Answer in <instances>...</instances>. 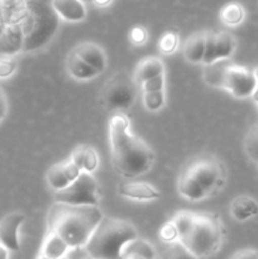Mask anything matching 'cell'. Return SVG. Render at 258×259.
Listing matches in <instances>:
<instances>
[{
  "label": "cell",
  "instance_id": "obj_8",
  "mask_svg": "<svg viewBox=\"0 0 258 259\" xmlns=\"http://www.w3.org/2000/svg\"><path fill=\"white\" fill-rule=\"evenodd\" d=\"M224 89L229 91L234 98H252L258 89L254 71L233 63L225 76Z\"/></svg>",
  "mask_w": 258,
  "mask_h": 259
},
{
  "label": "cell",
  "instance_id": "obj_44",
  "mask_svg": "<svg viewBox=\"0 0 258 259\" xmlns=\"http://www.w3.org/2000/svg\"><path fill=\"white\" fill-rule=\"evenodd\" d=\"M61 259H67V258H66V257H63V258H61Z\"/></svg>",
  "mask_w": 258,
  "mask_h": 259
},
{
  "label": "cell",
  "instance_id": "obj_6",
  "mask_svg": "<svg viewBox=\"0 0 258 259\" xmlns=\"http://www.w3.org/2000/svg\"><path fill=\"white\" fill-rule=\"evenodd\" d=\"M136 82L126 72L114 75L100 94L101 103L110 110H124L136 100Z\"/></svg>",
  "mask_w": 258,
  "mask_h": 259
},
{
  "label": "cell",
  "instance_id": "obj_11",
  "mask_svg": "<svg viewBox=\"0 0 258 259\" xmlns=\"http://www.w3.org/2000/svg\"><path fill=\"white\" fill-rule=\"evenodd\" d=\"M119 195L125 199L141 200V201H149V200L159 199V191L152 185L146 182H125L119 185Z\"/></svg>",
  "mask_w": 258,
  "mask_h": 259
},
{
  "label": "cell",
  "instance_id": "obj_21",
  "mask_svg": "<svg viewBox=\"0 0 258 259\" xmlns=\"http://www.w3.org/2000/svg\"><path fill=\"white\" fill-rule=\"evenodd\" d=\"M244 18V8L239 3H228L220 10V20L228 27H237V25L242 24Z\"/></svg>",
  "mask_w": 258,
  "mask_h": 259
},
{
  "label": "cell",
  "instance_id": "obj_27",
  "mask_svg": "<svg viewBox=\"0 0 258 259\" xmlns=\"http://www.w3.org/2000/svg\"><path fill=\"white\" fill-rule=\"evenodd\" d=\"M195 217H196V214H192V212L190 211H181L171 220V222L174 223L175 227H176L177 232H179L180 239H181V238L189 232L190 228L192 227Z\"/></svg>",
  "mask_w": 258,
  "mask_h": 259
},
{
  "label": "cell",
  "instance_id": "obj_43",
  "mask_svg": "<svg viewBox=\"0 0 258 259\" xmlns=\"http://www.w3.org/2000/svg\"><path fill=\"white\" fill-rule=\"evenodd\" d=\"M82 3H86V2H91V0H81Z\"/></svg>",
  "mask_w": 258,
  "mask_h": 259
},
{
  "label": "cell",
  "instance_id": "obj_12",
  "mask_svg": "<svg viewBox=\"0 0 258 259\" xmlns=\"http://www.w3.org/2000/svg\"><path fill=\"white\" fill-rule=\"evenodd\" d=\"M52 7L67 22H81L86 18V8L81 0H52Z\"/></svg>",
  "mask_w": 258,
  "mask_h": 259
},
{
  "label": "cell",
  "instance_id": "obj_38",
  "mask_svg": "<svg viewBox=\"0 0 258 259\" xmlns=\"http://www.w3.org/2000/svg\"><path fill=\"white\" fill-rule=\"evenodd\" d=\"M0 259H8V250L0 244Z\"/></svg>",
  "mask_w": 258,
  "mask_h": 259
},
{
  "label": "cell",
  "instance_id": "obj_40",
  "mask_svg": "<svg viewBox=\"0 0 258 259\" xmlns=\"http://www.w3.org/2000/svg\"><path fill=\"white\" fill-rule=\"evenodd\" d=\"M4 29H5V28H4V27H3V25H2V24H0V38H2L3 33H4Z\"/></svg>",
  "mask_w": 258,
  "mask_h": 259
},
{
  "label": "cell",
  "instance_id": "obj_23",
  "mask_svg": "<svg viewBox=\"0 0 258 259\" xmlns=\"http://www.w3.org/2000/svg\"><path fill=\"white\" fill-rule=\"evenodd\" d=\"M234 37L228 32L217 33V60L230 58L235 51Z\"/></svg>",
  "mask_w": 258,
  "mask_h": 259
},
{
  "label": "cell",
  "instance_id": "obj_31",
  "mask_svg": "<svg viewBox=\"0 0 258 259\" xmlns=\"http://www.w3.org/2000/svg\"><path fill=\"white\" fill-rule=\"evenodd\" d=\"M158 237L159 239L163 243H166V244H171V243L179 242L180 240L179 232H177L176 227H175L172 222H168L166 223V224L162 225L161 229H159L158 232Z\"/></svg>",
  "mask_w": 258,
  "mask_h": 259
},
{
  "label": "cell",
  "instance_id": "obj_14",
  "mask_svg": "<svg viewBox=\"0 0 258 259\" xmlns=\"http://www.w3.org/2000/svg\"><path fill=\"white\" fill-rule=\"evenodd\" d=\"M70 159L81 169V172L93 174L99 167L98 152L90 146H80L73 149Z\"/></svg>",
  "mask_w": 258,
  "mask_h": 259
},
{
  "label": "cell",
  "instance_id": "obj_9",
  "mask_svg": "<svg viewBox=\"0 0 258 259\" xmlns=\"http://www.w3.org/2000/svg\"><path fill=\"white\" fill-rule=\"evenodd\" d=\"M25 220L22 212H10L0 220V244L7 250L18 252L20 249L18 232Z\"/></svg>",
  "mask_w": 258,
  "mask_h": 259
},
{
  "label": "cell",
  "instance_id": "obj_33",
  "mask_svg": "<svg viewBox=\"0 0 258 259\" xmlns=\"http://www.w3.org/2000/svg\"><path fill=\"white\" fill-rule=\"evenodd\" d=\"M164 86V76L159 75L156 77L147 80L143 83V91L144 93H156V91H162Z\"/></svg>",
  "mask_w": 258,
  "mask_h": 259
},
{
  "label": "cell",
  "instance_id": "obj_17",
  "mask_svg": "<svg viewBox=\"0 0 258 259\" xmlns=\"http://www.w3.org/2000/svg\"><path fill=\"white\" fill-rule=\"evenodd\" d=\"M205 34L206 32H196L190 35L184 45V56L189 62L202 63L205 55Z\"/></svg>",
  "mask_w": 258,
  "mask_h": 259
},
{
  "label": "cell",
  "instance_id": "obj_19",
  "mask_svg": "<svg viewBox=\"0 0 258 259\" xmlns=\"http://www.w3.org/2000/svg\"><path fill=\"white\" fill-rule=\"evenodd\" d=\"M68 249H70V247H68L67 243L60 235L50 232L47 238H46L45 243H43L42 252L40 253L50 259H61L65 257Z\"/></svg>",
  "mask_w": 258,
  "mask_h": 259
},
{
  "label": "cell",
  "instance_id": "obj_45",
  "mask_svg": "<svg viewBox=\"0 0 258 259\" xmlns=\"http://www.w3.org/2000/svg\"><path fill=\"white\" fill-rule=\"evenodd\" d=\"M90 259H91V258H90Z\"/></svg>",
  "mask_w": 258,
  "mask_h": 259
},
{
  "label": "cell",
  "instance_id": "obj_16",
  "mask_svg": "<svg viewBox=\"0 0 258 259\" xmlns=\"http://www.w3.org/2000/svg\"><path fill=\"white\" fill-rule=\"evenodd\" d=\"M230 214L237 222H247L258 215V202L250 196H238L230 204Z\"/></svg>",
  "mask_w": 258,
  "mask_h": 259
},
{
  "label": "cell",
  "instance_id": "obj_7",
  "mask_svg": "<svg viewBox=\"0 0 258 259\" xmlns=\"http://www.w3.org/2000/svg\"><path fill=\"white\" fill-rule=\"evenodd\" d=\"M182 172L196 182L206 197L224 181V169L222 163L209 156L197 157L190 162Z\"/></svg>",
  "mask_w": 258,
  "mask_h": 259
},
{
  "label": "cell",
  "instance_id": "obj_20",
  "mask_svg": "<svg viewBox=\"0 0 258 259\" xmlns=\"http://www.w3.org/2000/svg\"><path fill=\"white\" fill-rule=\"evenodd\" d=\"M23 35L18 28H5L2 38H0V53L3 55H13L18 52L22 47Z\"/></svg>",
  "mask_w": 258,
  "mask_h": 259
},
{
  "label": "cell",
  "instance_id": "obj_37",
  "mask_svg": "<svg viewBox=\"0 0 258 259\" xmlns=\"http://www.w3.org/2000/svg\"><path fill=\"white\" fill-rule=\"evenodd\" d=\"M91 2H93L96 7L104 8V7H108V5H110L113 0H91Z\"/></svg>",
  "mask_w": 258,
  "mask_h": 259
},
{
  "label": "cell",
  "instance_id": "obj_41",
  "mask_svg": "<svg viewBox=\"0 0 258 259\" xmlns=\"http://www.w3.org/2000/svg\"><path fill=\"white\" fill-rule=\"evenodd\" d=\"M37 259H50V258H47V257H46V255H43L42 253H40V254L38 255V258H37Z\"/></svg>",
  "mask_w": 258,
  "mask_h": 259
},
{
  "label": "cell",
  "instance_id": "obj_39",
  "mask_svg": "<svg viewBox=\"0 0 258 259\" xmlns=\"http://www.w3.org/2000/svg\"><path fill=\"white\" fill-rule=\"evenodd\" d=\"M124 259H144V258L139 257V255H129V257H125Z\"/></svg>",
  "mask_w": 258,
  "mask_h": 259
},
{
  "label": "cell",
  "instance_id": "obj_25",
  "mask_svg": "<svg viewBox=\"0 0 258 259\" xmlns=\"http://www.w3.org/2000/svg\"><path fill=\"white\" fill-rule=\"evenodd\" d=\"M161 259H199L195 257L181 242L167 244L161 254Z\"/></svg>",
  "mask_w": 258,
  "mask_h": 259
},
{
  "label": "cell",
  "instance_id": "obj_24",
  "mask_svg": "<svg viewBox=\"0 0 258 259\" xmlns=\"http://www.w3.org/2000/svg\"><path fill=\"white\" fill-rule=\"evenodd\" d=\"M47 181L55 191H61V190L66 189V187L71 184L70 180L67 179V175H66L65 172L63 162L62 163L55 164V166H52L48 169Z\"/></svg>",
  "mask_w": 258,
  "mask_h": 259
},
{
  "label": "cell",
  "instance_id": "obj_32",
  "mask_svg": "<svg viewBox=\"0 0 258 259\" xmlns=\"http://www.w3.org/2000/svg\"><path fill=\"white\" fill-rule=\"evenodd\" d=\"M129 39L133 45L136 46H142L147 42L148 39V32L144 27H141V25H137V27H133L129 32Z\"/></svg>",
  "mask_w": 258,
  "mask_h": 259
},
{
  "label": "cell",
  "instance_id": "obj_26",
  "mask_svg": "<svg viewBox=\"0 0 258 259\" xmlns=\"http://www.w3.org/2000/svg\"><path fill=\"white\" fill-rule=\"evenodd\" d=\"M244 151L253 162L258 163V121L245 134Z\"/></svg>",
  "mask_w": 258,
  "mask_h": 259
},
{
  "label": "cell",
  "instance_id": "obj_18",
  "mask_svg": "<svg viewBox=\"0 0 258 259\" xmlns=\"http://www.w3.org/2000/svg\"><path fill=\"white\" fill-rule=\"evenodd\" d=\"M66 70L76 80H91L96 77L99 72L88 65L83 60H81L73 51L66 58Z\"/></svg>",
  "mask_w": 258,
  "mask_h": 259
},
{
  "label": "cell",
  "instance_id": "obj_15",
  "mask_svg": "<svg viewBox=\"0 0 258 259\" xmlns=\"http://www.w3.org/2000/svg\"><path fill=\"white\" fill-rule=\"evenodd\" d=\"M163 62L158 57H146L139 61L137 65L136 71H134V81L143 85L147 80L163 75Z\"/></svg>",
  "mask_w": 258,
  "mask_h": 259
},
{
  "label": "cell",
  "instance_id": "obj_2",
  "mask_svg": "<svg viewBox=\"0 0 258 259\" xmlns=\"http://www.w3.org/2000/svg\"><path fill=\"white\" fill-rule=\"evenodd\" d=\"M103 218L98 206L56 202L48 212V229L60 235L70 248L85 247Z\"/></svg>",
  "mask_w": 258,
  "mask_h": 259
},
{
  "label": "cell",
  "instance_id": "obj_30",
  "mask_svg": "<svg viewBox=\"0 0 258 259\" xmlns=\"http://www.w3.org/2000/svg\"><path fill=\"white\" fill-rule=\"evenodd\" d=\"M143 103L147 110L157 111L163 108L164 105V91H156V93H144Z\"/></svg>",
  "mask_w": 258,
  "mask_h": 259
},
{
  "label": "cell",
  "instance_id": "obj_4",
  "mask_svg": "<svg viewBox=\"0 0 258 259\" xmlns=\"http://www.w3.org/2000/svg\"><path fill=\"white\" fill-rule=\"evenodd\" d=\"M222 227L219 220L210 215H196L192 227L180 242L196 258L212 254L222 243Z\"/></svg>",
  "mask_w": 258,
  "mask_h": 259
},
{
  "label": "cell",
  "instance_id": "obj_3",
  "mask_svg": "<svg viewBox=\"0 0 258 259\" xmlns=\"http://www.w3.org/2000/svg\"><path fill=\"white\" fill-rule=\"evenodd\" d=\"M137 238L138 233L131 223L103 218L86 243L85 249L91 259H123L125 245Z\"/></svg>",
  "mask_w": 258,
  "mask_h": 259
},
{
  "label": "cell",
  "instance_id": "obj_13",
  "mask_svg": "<svg viewBox=\"0 0 258 259\" xmlns=\"http://www.w3.org/2000/svg\"><path fill=\"white\" fill-rule=\"evenodd\" d=\"M233 62L230 58L225 60H217L214 62L205 65L204 68V80L207 85L217 89H224L225 76H227L228 70Z\"/></svg>",
  "mask_w": 258,
  "mask_h": 259
},
{
  "label": "cell",
  "instance_id": "obj_35",
  "mask_svg": "<svg viewBox=\"0 0 258 259\" xmlns=\"http://www.w3.org/2000/svg\"><path fill=\"white\" fill-rule=\"evenodd\" d=\"M230 259H258V250L242 249L235 252Z\"/></svg>",
  "mask_w": 258,
  "mask_h": 259
},
{
  "label": "cell",
  "instance_id": "obj_22",
  "mask_svg": "<svg viewBox=\"0 0 258 259\" xmlns=\"http://www.w3.org/2000/svg\"><path fill=\"white\" fill-rule=\"evenodd\" d=\"M129 255H139V257L144 259H154L156 258V252H154L153 247L148 242L137 238L124 248L123 259L129 257Z\"/></svg>",
  "mask_w": 258,
  "mask_h": 259
},
{
  "label": "cell",
  "instance_id": "obj_28",
  "mask_svg": "<svg viewBox=\"0 0 258 259\" xmlns=\"http://www.w3.org/2000/svg\"><path fill=\"white\" fill-rule=\"evenodd\" d=\"M177 47H179V35H177L176 32L169 30V32H166L159 38L158 50L163 55H172L174 52H176Z\"/></svg>",
  "mask_w": 258,
  "mask_h": 259
},
{
  "label": "cell",
  "instance_id": "obj_5",
  "mask_svg": "<svg viewBox=\"0 0 258 259\" xmlns=\"http://www.w3.org/2000/svg\"><path fill=\"white\" fill-rule=\"evenodd\" d=\"M56 202L77 206H98L100 195H99L98 182L93 175L81 172L77 180L71 182L66 189L56 191Z\"/></svg>",
  "mask_w": 258,
  "mask_h": 259
},
{
  "label": "cell",
  "instance_id": "obj_10",
  "mask_svg": "<svg viewBox=\"0 0 258 259\" xmlns=\"http://www.w3.org/2000/svg\"><path fill=\"white\" fill-rule=\"evenodd\" d=\"M81 60L85 61L90 67L98 71L99 73L103 72L106 67V56L105 52L100 46L91 42H83L76 46L75 50H72Z\"/></svg>",
  "mask_w": 258,
  "mask_h": 259
},
{
  "label": "cell",
  "instance_id": "obj_42",
  "mask_svg": "<svg viewBox=\"0 0 258 259\" xmlns=\"http://www.w3.org/2000/svg\"><path fill=\"white\" fill-rule=\"evenodd\" d=\"M254 71V75H255V78H257V82H258V67L255 68V70H253Z\"/></svg>",
  "mask_w": 258,
  "mask_h": 259
},
{
  "label": "cell",
  "instance_id": "obj_29",
  "mask_svg": "<svg viewBox=\"0 0 258 259\" xmlns=\"http://www.w3.org/2000/svg\"><path fill=\"white\" fill-rule=\"evenodd\" d=\"M214 61H217V33L209 30L205 34V55L202 63L209 65Z\"/></svg>",
  "mask_w": 258,
  "mask_h": 259
},
{
  "label": "cell",
  "instance_id": "obj_34",
  "mask_svg": "<svg viewBox=\"0 0 258 259\" xmlns=\"http://www.w3.org/2000/svg\"><path fill=\"white\" fill-rule=\"evenodd\" d=\"M17 70V63L10 58H0V78H8Z\"/></svg>",
  "mask_w": 258,
  "mask_h": 259
},
{
  "label": "cell",
  "instance_id": "obj_1",
  "mask_svg": "<svg viewBox=\"0 0 258 259\" xmlns=\"http://www.w3.org/2000/svg\"><path fill=\"white\" fill-rule=\"evenodd\" d=\"M111 159L115 171L126 179L141 176L152 168L154 153L151 147L129 131L125 114L116 113L109 121Z\"/></svg>",
  "mask_w": 258,
  "mask_h": 259
},
{
  "label": "cell",
  "instance_id": "obj_36",
  "mask_svg": "<svg viewBox=\"0 0 258 259\" xmlns=\"http://www.w3.org/2000/svg\"><path fill=\"white\" fill-rule=\"evenodd\" d=\"M8 109H9V104H8L7 94L4 93V90L0 86V121L7 116Z\"/></svg>",
  "mask_w": 258,
  "mask_h": 259
}]
</instances>
